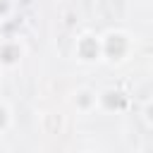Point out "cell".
<instances>
[{
	"instance_id": "1",
	"label": "cell",
	"mask_w": 153,
	"mask_h": 153,
	"mask_svg": "<svg viewBox=\"0 0 153 153\" xmlns=\"http://www.w3.org/2000/svg\"><path fill=\"white\" fill-rule=\"evenodd\" d=\"M100 38H103V62L110 67L127 65L136 53V36L129 29L112 26V29L103 31Z\"/></svg>"
},
{
	"instance_id": "2",
	"label": "cell",
	"mask_w": 153,
	"mask_h": 153,
	"mask_svg": "<svg viewBox=\"0 0 153 153\" xmlns=\"http://www.w3.org/2000/svg\"><path fill=\"white\" fill-rule=\"evenodd\" d=\"M72 57L84 65V67H93L103 62V38L100 33L84 29L81 33H76L74 43H72Z\"/></svg>"
},
{
	"instance_id": "3",
	"label": "cell",
	"mask_w": 153,
	"mask_h": 153,
	"mask_svg": "<svg viewBox=\"0 0 153 153\" xmlns=\"http://www.w3.org/2000/svg\"><path fill=\"white\" fill-rule=\"evenodd\" d=\"M26 60V43L19 36H0V72H14Z\"/></svg>"
},
{
	"instance_id": "4",
	"label": "cell",
	"mask_w": 153,
	"mask_h": 153,
	"mask_svg": "<svg viewBox=\"0 0 153 153\" xmlns=\"http://www.w3.org/2000/svg\"><path fill=\"white\" fill-rule=\"evenodd\" d=\"M67 105L76 112V115H93L98 112V91L93 86H76L69 91L67 96Z\"/></svg>"
},
{
	"instance_id": "5",
	"label": "cell",
	"mask_w": 153,
	"mask_h": 153,
	"mask_svg": "<svg viewBox=\"0 0 153 153\" xmlns=\"http://www.w3.org/2000/svg\"><path fill=\"white\" fill-rule=\"evenodd\" d=\"M98 110L108 112V115H122L129 110V96L122 88L108 86L98 91Z\"/></svg>"
},
{
	"instance_id": "6",
	"label": "cell",
	"mask_w": 153,
	"mask_h": 153,
	"mask_svg": "<svg viewBox=\"0 0 153 153\" xmlns=\"http://www.w3.org/2000/svg\"><path fill=\"white\" fill-rule=\"evenodd\" d=\"M36 124H38L41 134H45V136H57L65 131V117L53 110H41L36 117Z\"/></svg>"
},
{
	"instance_id": "7",
	"label": "cell",
	"mask_w": 153,
	"mask_h": 153,
	"mask_svg": "<svg viewBox=\"0 0 153 153\" xmlns=\"http://www.w3.org/2000/svg\"><path fill=\"white\" fill-rule=\"evenodd\" d=\"M12 124H14V108L10 100L0 98V136L7 134L12 129Z\"/></svg>"
},
{
	"instance_id": "8",
	"label": "cell",
	"mask_w": 153,
	"mask_h": 153,
	"mask_svg": "<svg viewBox=\"0 0 153 153\" xmlns=\"http://www.w3.org/2000/svg\"><path fill=\"white\" fill-rule=\"evenodd\" d=\"M141 120L153 129V98H148V100L141 105Z\"/></svg>"
},
{
	"instance_id": "9",
	"label": "cell",
	"mask_w": 153,
	"mask_h": 153,
	"mask_svg": "<svg viewBox=\"0 0 153 153\" xmlns=\"http://www.w3.org/2000/svg\"><path fill=\"white\" fill-rule=\"evenodd\" d=\"M12 14H14V2L12 0H0V22L12 19Z\"/></svg>"
},
{
	"instance_id": "10",
	"label": "cell",
	"mask_w": 153,
	"mask_h": 153,
	"mask_svg": "<svg viewBox=\"0 0 153 153\" xmlns=\"http://www.w3.org/2000/svg\"><path fill=\"white\" fill-rule=\"evenodd\" d=\"M151 74H153V62H151Z\"/></svg>"
}]
</instances>
